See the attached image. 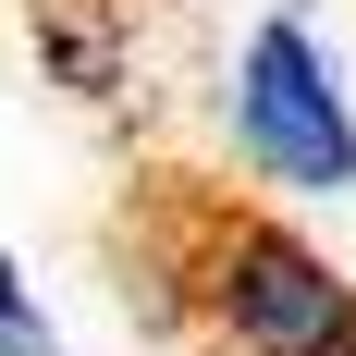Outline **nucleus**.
<instances>
[{"mask_svg":"<svg viewBox=\"0 0 356 356\" xmlns=\"http://www.w3.org/2000/svg\"><path fill=\"white\" fill-rule=\"evenodd\" d=\"M0 356H62V332L37 320V283L13 270V246H0Z\"/></svg>","mask_w":356,"mask_h":356,"instance_id":"3","label":"nucleus"},{"mask_svg":"<svg viewBox=\"0 0 356 356\" xmlns=\"http://www.w3.org/2000/svg\"><path fill=\"white\" fill-rule=\"evenodd\" d=\"M221 123H234V160H246L270 197H344V184H356V111H344V74H332L320 25H307L295 0L246 25L234 86H221Z\"/></svg>","mask_w":356,"mask_h":356,"instance_id":"2","label":"nucleus"},{"mask_svg":"<svg viewBox=\"0 0 356 356\" xmlns=\"http://www.w3.org/2000/svg\"><path fill=\"white\" fill-rule=\"evenodd\" d=\"M184 307L221 356H356V283L270 209H197Z\"/></svg>","mask_w":356,"mask_h":356,"instance_id":"1","label":"nucleus"}]
</instances>
